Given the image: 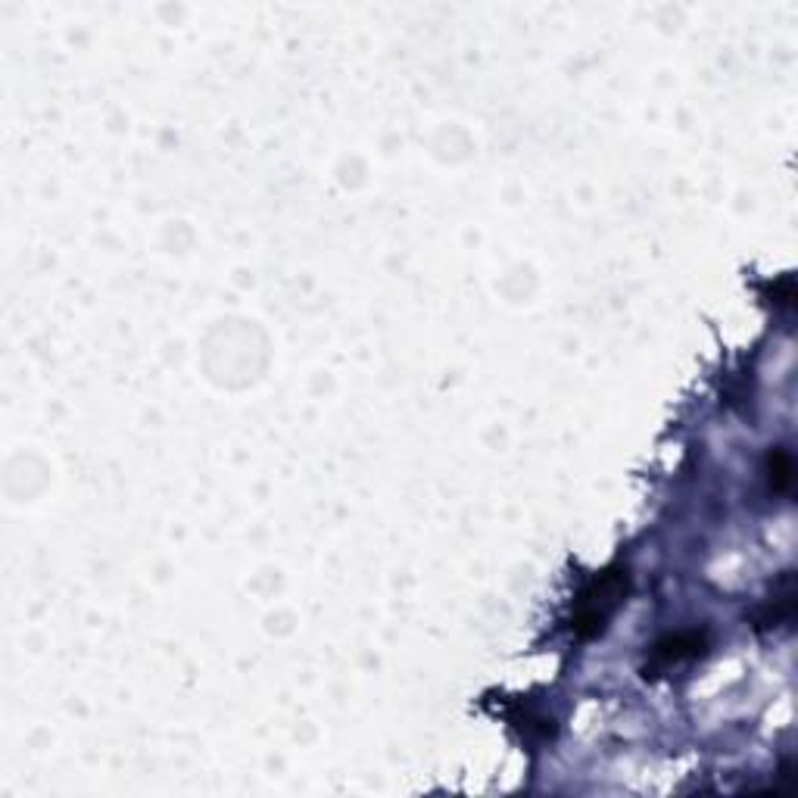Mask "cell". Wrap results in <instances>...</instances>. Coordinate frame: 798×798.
Listing matches in <instances>:
<instances>
[{"mask_svg":"<svg viewBox=\"0 0 798 798\" xmlns=\"http://www.w3.org/2000/svg\"><path fill=\"white\" fill-rule=\"evenodd\" d=\"M627 596H630V571L621 565L592 577L577 596L575 611H571V634L577 639L602 637L608 621L627 602Z\"/></svg>","mask_w":798,"mask_h":798,"instance_id":"1","label":"cell"},{"mask_svg":"<svg viewBox=\"0 0 798 798\" xmlns=\"http://www.w3.org/2000/svg\"><path fill=\"white\" fill-rule=\"evenodd\" d=\"M711 649V634L708 630H677V634H668L661 637L658 642H652L649 649V658L642 665V677L646 680H658V677H668L677 668H687L692 661L705 658Z\"/></svg>","mask_w":798,"mask_h":798,"instance_id":"2","label":"cell"},{"mask_svg":"<svg viewBox=\"0 0 798 798\" xmlns=\"http://www.w3.org/2000/svg\"><path fill=\"white\" fill-rule=\"evenodd\" d=\"M792 615H796V590H792V575L782 571L780 583L774 587V592L767 596L761 606L755 608L749 615V624L758 630V634H774L780 630L786 624H792Z\"/></svg>","mask_w":798,"mask_h":798,"instance_id":"3","label":"cell"},{"mask_svg":"<svg viewBox=\"0 0 798 798\" xmlns=\"http://www.w3.org/2000/svg\"><path fill=\"white\" fill-rule=\"evenodd\" d=\"M509 720L521 730V739L527 742H549L556 736V720L527 699H515L509 705Z\"/></svg>","mask_w":798,"mask_h":798,"instance_id":"4","label":"cell"},{"mask_svg":"<svg viewBox=\"0 0 798 798\" xmlns=\"http://www.w3.org/2000/svg\"><path fill=\"white\" fill-rule=\"evenodd\" d=\"M792 456L782 447H774L767 452V480H770V490L774 493L786 496L792 490Z\"/></svg>","mask_w":798,"mask_h":798,"instance_id":"5","label":"cell"},{"mask_svg":"<svg viewBox=\"0 0 798 798\" xmlns=\"http://www.w3.org/2000/svg\"><path fill=\"white\" fill-rule=\"evenodd\" d=\"M770 303L777 306V309H789L792 306V300H796V281H792V275H782V278H777L774 285H770Z\"/></svg>","mask_w":798,"mask_h":798,"instance_id":"6","label":"cell"}]
</instances>
